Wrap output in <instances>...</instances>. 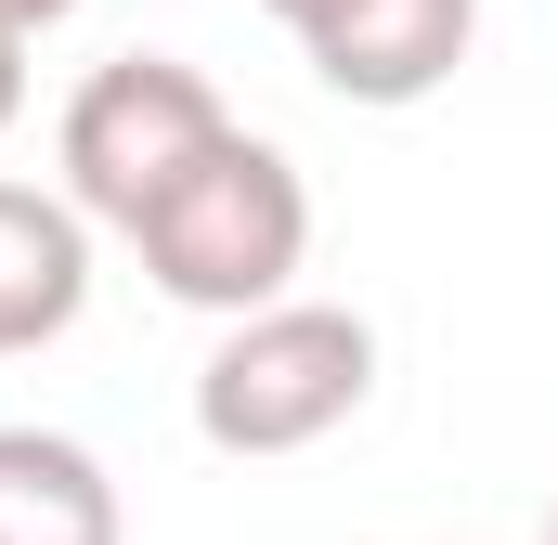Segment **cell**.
I'll use <instances>...</instances> for the list:
<instances>
[{
    "label": "cell",
    "mask_w": 558,
    "mask_h": 545,
    "mask_svg": "<svg viewBox=\"0 0 558 545\" xmlns=\"http://www.w3.org/2000/svg\"><path fill=\"white\" fill-rule=\"evenodd\" d=\"M377 403V325L351 299H274L247 325H221V351L195 364V441L208 455H312L325 428Z\"/></svg>",
    "instance_id": "1"
},
{
    "label": "cell",
    "mask_w": 558,
    "mask_h": 545,
    "mask_svg": "<svg viewBox=\"0 0 558 545\" xmlns=\"http://www.w3.org/2000/svg\"><path fill=\"white\" fill-rule=\"evenodd\" d=\"M143 272L182 299V312H221V325H247V312H274L299 261H312V182H299V156L260 131H234L156 221L131 234Z\"/></svg>",
    "instance_id": "2"
},
{
    "label": "cell",
    "mask_w": 558,
    "mask_h": 545,
    "mask_svg": "<svg viewBox=\"0 0 558 545\" xmlns=\"http://www.w3.org/2000/svg\"><path fill=\"white\" fill-rule=\"evenodd\" d=\"M221 143H234V105H221L182 52H118V65H92L78 105H65V208L143 234Z\"/></svg>",
    "instance_id": "3"
},
{
    "label": "cell",
    "mask_w": 558,
    "mask_h": 545,
    "mask_svg": "<svg viewBox=\"0 0 558 545\" xmlns=\"http://www.w3.org/2000/svg\"><path fill=\"white\" fill-rule=\"evenodd\" d=\"M468 39H481V0H325L299 26L312 78L338 105H428L468 65Z\"/></svg>",
    "instance_id": "4"
},
{
    "label": "cell",
    "mask_w": 558,
    "mask_h": 545,
    "mask_svg": "<svg viewBox=\"0 0 558 545\" xmlns=\"http://www.w3.org/2000/svg\"><path fill=\"white\" fill-rule=\"evenodd\" d=\"M92 312V221L39 182H0V364L52 351Z\"/></svg>",
    "instance_id": "5"
},
{
    "label": "cell",
    "mask_w": 558,
    "mask_h": 545,
    "mask_svg": "<svg viewBox=\"0 0 558 545\" xmlns=\"http://www.w3.org/2000/svg\"><path fill=\"white\" fill-rule=\"evenodd\" d=\"M0 545H118V481L65 428H0Z\"/></svg>",
    "instance_id": "6"
},
{
    "label": "cell",
    "mask_w": 558,
    "mask_h": 545,
    "mask_svg": "<svg viewBox=\"0 0 558 545\" xmlns=\"http://www.w3.org/2000/svg\"><path fill=\"white\" fill-rule=\"evenodd\" d=\"M13 118H26V39L0 26V131H13Z\"/></svg>",
    "instance_id": "7"
},
{
    "label": "cell",
    "mask_w": 558,
    "mask_h": 545,
    "mask_svg": "<svg viewBox=\"0 0 558 545\" xmlns=\"http://www.w3.org/2000/svg\"><path fill=\"white\" fill-rule=\"evenodd\" d=\"M65 13H78V0H0V26H13V39H39V26H65Z\"/></svg>",
    "instance_id": "8"
},
{
    "label": "cell",
    "mask_w": 558,
    "mask_h": 545,
    "mask_svg": "<svg viewBox=\"0 0 558 545\" xmlns=\"http://www.w3.org/2000/svg\"><path fill=\"white\" fill-rule=\"evenodd\" d=\"M260 13H286V26H312V13H325V0H260Z\"/></svg>",
    "instance_id": "9"
},
{
    "label": "cell",
    "mask_w": 558,
    "mask_h": 545,
    "mask_svg": "<svg viewBox=\"0 0 558 545\" xmlns=\"http://www.w3.org/2000/svg\"><path fill=\"white\" fill-rule=\"evenodd\" d=\"M546 545H558V507H546Z\"/></svg>",
    "instance_id": "10"
}]
</instances>
